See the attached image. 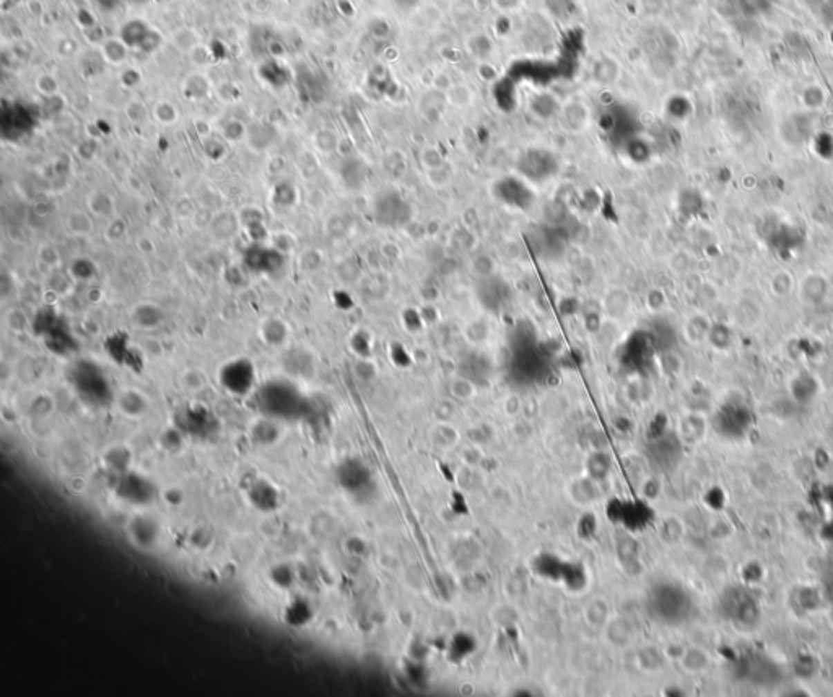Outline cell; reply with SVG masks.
Masks as SVG:
<instances>
[{"instance_id":"cell-1","label":"cell","mask_w":833,"mask_h":697,"mask_svg":"<svg viewBox=\"0 0 833 697\" xmlns=\"http://www.w3.org/2000/svg\"><path fill=\"white\" fill-rule=\"evenodd\" d=\"M257 406H259L262 417L274 419H293L305 418L308 413V401L301 392L287 381H270L265 382L257 392Z\"/></svg>"},{"instance_id":"cell-2","label":"cell","mask_w":833,"mask_h":697,"mask_svg":"<svg viewBox=\"0 0 833 697\" xmlns=\"http://www.w3.org/2000/svg\"><path fill=\"white\" fill-rule=\"evenodd\" d=\"M71 384L77 395L90 406H108L116 400L103 369L93 361L82 359L71 369Z\"/></svg>"},{"instance_id":"cell-3","label":"cell","mask_w":833,"mask_h":697,"mask_svg":"<svg viewBox=\"0 0 833 697\" xmlns=\"http://www.w3.org/2000/svg\"><path fill=\"white\" fill-rule=\"evenodd\" d=\"M113 489L118 499L135 507L150 506L158 496V488L155 486V483L145 475L132 472V470L116 475Z\"/></svg>"},{"instance_id":"cell-4","label":"cell","mask_w":833,"mask_h":697,"mask_svg":"<svg viewBox=\"0 0 833 697\" xmlns=\"http://www.w3.org/2000/svg\"><path fill=\"white\" fill-rule=\"evenodd\" d=\"M174 426L181 429L184 436L200 441L214 437L220 429L215 414L207 406L199 403L184 406L174 418Z\"/></svg>"},{"instance_id":"cell-5","label":"cell","mask_w":833,"mask_h":697,"mask_svg":"<svg viewBox=\"0 0 833 697\" xmlns=\"http://www.w3.org/2000/svg\"><path fill=\"white\" fill-rule=\"evenodd\" d=\"M218 381L228 394L245 397L256 385L254 364L247 358H234L220 367Z\"/></svg>"},{"instance_id":"cell-6","label":"cell","mask_w":833,"mask_h":697,"mask_svg":"<svg viewBox=\"0 0 833 697\" xmlns=\"http://www.w3.org/2000/svg\"><path fill=\"white\" fill-rule=\"evenodd\" d=\"M246 501L252 509L262 514L275 512L282 504V493L272 481L265 478H254L246 484Z\"/></svg>"},{"instance_id":"cell-7","label":"cell","mask_w":833,"mask_h":697,"mask_svg":"<svg viewBox=\"0 0 833 697\" xmlns=\"http://www.w3.org/2000/svg\"><path fill=\"white\" fill-rule=\"evenodd\" d=\"M335 477H337L340 488L353 497H362L363 495H366V489L371 484L370 472L357 459L344 460L335 470Z\"/></svg>"},{"instance_id":"cell-8","label":"cell","mask_w":833,"mask_h":697,"mask_svg":"<svg viewBox=\"0 0 833 697\" xmlns=\"http://www.w3.org/2000/svg\"><path fill=\"white\" fill-rule=\"evenodd\" d=\"M127 533L135 546L142 549H151L158 543L161 528L158 520L153 519V517L140 514L129 522Z\"/></svg>"},{"instance_id":"cell-9","label":"cell","mask_w":833,"mask_h":697,"mask_svg":"<svg viewBox=\"0 0 833 697\" xmlns=\"http://www.w3.org/2000/svg\"><path fill=\"white\" fill-rule=\"evenodd\" d=\"M106 350H108V354L113 358V361L119 363L124 367L139 371V369L144 366V358H142V354L137 352L131 343H129L127 336L119 334L109 336V338L106 340Z\"/></svg>"},{"instance_id":"cell-10","label":"cell","mask_w":833,"mask_h":697,"mask_svg":"<svg viewBox=\"0 0 833 697\" xmlns=\"http://www.w3.org/2000/svg\"><path fill=\"white\" fill-rule=\"evenodd\" d=\"M282 618L287 626L293 629H303L315 618V608L305 597H294L285 604Z\"/></svg>"},{"instance_id":"cell-11","label":"cell","mask_w":833,"mask_h":697,"mask_svg":"<svg viewBox=\"0 0 833 697\" xmlns=\"http://www.w3.org/2000/svg\"><path fill=\"white\" fill-rule=\"evenodd\" d=\"M116 405L127 418H140L149 410V399L137 389H126L116 395Z\"/></svg>"},{"instance_id":"cell-12","label":"cell","mask_w":833,"mask_h":697,"mask_svg":"<svg viewBox=\"0 0 833 697\" xmlns=\"http://www.w3.org/2000/svg\"><path fill=\"white\" fill-rule=\"evenodd\" d=\"M131 318L133 325L142 330H153L165 321V311L155 303H140L132 309Z\"/></svg>"},{"instance_id":"cell-13","label":"cell","mask_w":833,"mask_h":697,"mask_svg":"<svg viewBox=\"0 0 833 697\" xmlns=\"http://www.w3.org/2000/svg\"><path fill=\"white\" fill-rule=\"evenodd\" d=\"M251 437L257 446H274L280 437V428L277 419L262 417L251 426Z\"/></svg>"},{"instance_id":"cell-14","label":"cell","mask_w":833,"mask_h":697,"mask_svg":"<svg viewBox=\"0 0 833 697\" xmlns=\"http://www.w3.org/2000/svg\"><path fill=\"white\" fill-rule=\"evenodd\" d=\"M131 461H132L131 450L121 444L108 447L103 454V464L106 465V468H108L109 472L114 475V477H116V475L129 472V470H131Z\"/></svg>"},{"instance_id":"cell-15","label":"cell","mask_w":833,"mask_h":697,"mask_svg":"<svg viewBox=\"0 0 833 697\" xmlns=\"http://www.w3.org/2000/svg\"><path fill=\"white\" fill-rule=\"evenodd\" d=\"M602 301H604V311L610 317H622L628 311L630 294L625 288L615 286V288L607 289Z\"/></svg>"},{"instance_id":"cell-16","label":"cell","mask_w":833,"mask_h":697,"mask_svg":"<svg viewBox=\"0 0 833 697\" xmlns=\"http://www.w3.org/2000/svg\"><path fill=\"white\" fill-rule=\"evenodd\" d=\"M259 335L262 341L269 346H280L288 338V327L277 317L267 318V321L262 322Z\"/></svg>"},{"instance_id":"cell-17","label":"cell","mask_w":833,"mask_h":697,"mask_svg":"<svg viewBox=\"0 0 833 697\" xmlns=\"http://www.w3.org/2000/svg\"><path fill=\"white\" fill-rule=\"evenodd\" d=\"M88 213L96 218H114L116 213V202L106 192H93L86 198Z\"/></svg>"},{"instance_id":"cell-18","label":"cell","mask_w":833,"mask_h":697,"mask_svg":"<svg viewBox=\"0 0 833 697\" xmlns=\"http://www.w3.org/2000/svg\"><path fill=\"white\" fill-rule=\"evenodd\" d=\"M561 121H563L565 127H568L570 131H583L589 121L588 108L583 103H579V101L568 103L563 108V113H561Z\"/></svg>"},{"instance_id":"cell-19","label":"cell","mask_w":833,"mask_h":697,"mask_svg":"<svg viewBox=\"0 0 833 697\" xmlns=\"http://www.w3.org/2000/svg\"><path fill=\"white\" fill-rule=\"evenodd\" d=\"M269 580L279 590H290L297 582V572L287 562H279L270 567Z\"/></svg>"},{"instance_id":"cell-20","label":"cell","mask_w":833,"mask_h":697,"mask_svg":"<svg viewBox=\"0 0 833 697\" xmlns=\"http://www.w3.org/2000/svg\"><path fill=\"white\" fill-rule=\"evenodd\" d=\"M91 213H85V211H72V213H68V216L64 221V225H66L67 231L73 236H88V234L93 231V221H91Z\"/></svg>"},{"instance_id":"cell-21","label":"cell","mask_w":833,"mask_h":697,"mask_svg":"<svg viewBox=\"0 0 833 697\" xmlns=\"http://www.w3.org/2000/svg\"><path fill=\"white\" fill-rule=\"evenodd\" d=\"M75 283L77 281L72 278V275L68 274V271L67 274L66 271H62V269L50 271V276L48 281L50 293L56 294V296H61V298L71 296V294L73 293V288H75Z\"/></svg>"},{"instance_id":"cell-22","label":"cell","mask_w":833,"mask_h":697,"mask_svg":"<svg viewBox=\"0 0 833 697\" xmlns=\"http://www.w3.org/2000/svg\"><path fill=\"white\" fill-rule=\"evenodd\" d=\"M710 665V655L702 647H690L682 653V667L690 673H700Z\"/></svg>"},{"instance_id":"cell-23","label":"cell","mask_w":833,"mask_h":697,"mask_svg":"<svg viewBox=\"0 0 833 697\" xmlns=\"http://www.w3.org/2000/svg\"><path fill=\"white\" fill-rule=\"evenodd\" d=\"M446 103L454 106V108H466L472 104L474 91L464 83H453L448 90L444 91Z\"/></svg>"},{"instance_id":"cell-24","label":"cell","mask_w":833,"mask_h":697,"mask_svg":"<svg viewBox=\"0 0 833 697\" xmlns=\"http://www.w3.org/2000/svg\"><path fill=\"white\" fill-rule=\"evenodd\" d=\"M68 274L72 275V278L75 281H84L85 283V281H91L95 278L96 274H98V269H96L93 260L80 257L75 258L68 267Z\"/></svg>"},{"instance_id":"cell-25","label":"cell","mask_w":833,"mask_h":697,"mask_svg":"<svg viewBox=\"0 0 833 697\" xmlns=\"http://www.w3.org/2000/svg\"><path fill=\"white\" fill-rule=\"evenodd\" d=\"M38 260L41 265H44L50 271L62 269L61 251L54 244H43V246L38 247Z\"/></svg>"},{"instance_id":"cell-26","label":"cell","mask_w":833,"mask_h":697,"mask_svg":"<svg viewBox=\"0 0 833 697\" xmlns=\"http://www.w3.org/2000/svg\"><path fill=\"white\" fill-rule=\"evenodd\" d=\"M680 431H682V436L685 439L690 442H697L698 439H702L703 434H705V421H703L702 417L690 414V417H687L682 421Z\"/></svg>"},{"instance_id":"cell-27","label":"cell","mask_w":833,"mask_h":697,"mask_svg":"<svg viewBox=\"0 0 833 697\" xmlns=\"http://www.w3.org/2000/svg\"><path fill=\"white\" fill-rule=\"evenodd\" d=\"M711 327L706 322L705 317L702 316H693L692 318H689L687 325H685V334H687L690 341H702L705 336L710 335Z\"/></svg>"},{"instance_id":"cell-28","label":"cell","mask_w":833,"mask_h":697,"mask_svg":"<svg viewBox=\"0 0 833 697\" xmlns=\"http://www.w3.org/2000/svg\"><path fill=\"white\" fill-rule=\"evenodd\" d=\"M471 270L478 278H490L496 271V264L494 258L487 256V254H477L471 260Z\"/></svg>"},{"instance_id":"cell-29","label":"cell","mask_w":833,"mask_h":697,"mask_svg":"<svg viewBox=\"0 0 833 697\" xmlns=\"http://www.w3.org/2000/svg\"><path fill=\"white\" fill-rule=\"evenodd\" d=\"M160 444L167 452L181 450L184 446V434L181 432V429H178L173 424V428H168L167 431L161 434Z\"/></svg>"},{"instance_id":"cell-30","label":"cell","mask_w":833,"mask_h":697,"mask_svg":"<svg viewBox=\"0 0 833 697\" xmlns=\"http://www.w3.org/2000/svg\"><path fill=\"white\" fill-rule=\"evenodd\" d=\"M467 48L471 49V52L474 57L477 59H487L492 52V48H494V44H492V39L489 36L477 33L474 35L471 39H469Z\"/></svg>"},{"instance_id":"cell-31","label":"cell","mask_w":833,"mask_h":697,"mask_svg":"<svg viewBox=\"0 0 833 697\" xmlns=\"http://www.w3.org/2000/svg\"><path fill=\"white\" fill-rule=\"evenodd\" d=\"M662 538L666 540L667 543H677L680 538L684 537V525L682 522H680L677 517H671V519H666L664 524H662Z\"/></svg>"},{"instance_id":"cell-32","label":"cell","mask_w":833,"mask_h":697,"mask_svg":"<svg viewBox=\"0 0 833 697\" xmlns=\"http://www.w3.org/2000/svg\"><path fill=\"white\" fill-rule=\"evenodd\" d=\"M803 103L809 109H818L825 103V91L818 85H809L803 91Z\"/></svg>"},{"instance_id":"cell-33","label":"cell","mask_w":833,"mask_h":697,"mask_svg":"<svg viewBox=\"0 0 833 697\" xmlns=\"http://www.w3.org/2000/svg\"><path fill=\"white\" fill-rule=\"evenodd\" d=\"M420 164L427 171H431V169L440 168V166H443L444 158L436 146H423L420 151Z\"/></svg>"},{"instance_id":"cell-34","label":"cell","mask_w":833,"mask_h":697,"mask_svg":"<svg viewBox=\"0 0 833 697\" xmlns=\"http://www.w3.org/2000/svg\"><path fill=\"white\" fill-rule=\"evenodd\" d=\"M427 179L435 189H444L451 182V171L443 164L436 169L427 171Z\"/></svg>"},{"instance_id":"cell-35","label":"cell","mask_w":833,"mask_h":697,"mask_svg":"<svg viewBox=\"0 0 833 697\" xmlns=\"http://www.w3.org/2000/svg\"><path fill=\"white\" fill-rule=\"evenodd\" d=\"M474 392H476V389H474L472 382H469L467 379H458L451 384V394L459 400H469L474 395Z\"/></svg>"},{"instance_id":"cell-36","label":"cell","mask_w":833,"mask_h":697,"mask_svg":"<svg viewBox=\"0 0 833 697\" xmlns=\"http://www.w3.org/2000/svg\"><path fill=\"white\" fill-rule=\"evenodd\" d=\"M127 231V225L126 221L122 218H118V216H114V218L109 221L108 228H106V238L109 239V241H118V239H121L124 234H126Z\"/></svg>"},{"instance_id":"cell-37","label":"cell","mask_w":833,"mask_h":697,"mask_svg":"<svg viewBox=\"0 0 833 697\" xmlns=\"http://www.w3.org/2000/svg\"><path fill=\"white\" fill-rule=\"evenodd\" d=\"M155 117L163 124H171L174 122V119H176V111H174L171 104L160 103L155 108Z\"/></svg>"},{"instance_id":"cell-38","label":"cell","mask_w":833,"mask_h":697,"mask_svg":"<svg viewBox=\"0 0 833 697\" xmlns=\"http://www.w3.org/2000/svg\"><path fill=\"white\" fill-rule=\"evenodd\" d=\"M666 304V296L664 293L661 292V289L653 288L648 292L646 294V306L650 311H659V309L664 307Z\"/></svg>"},{"instance_id":"cell-39","label":"cell","mask_w":833,"mask_h":697,"mask_svg":"<svg viewBox=\"0 0 833 697\" xmlns=\"http://www.w3.org/2000/svg\"><path fill=\"white\" fill-rule=\"evenodd\" d=\"M182 382H184V385L191 390H200L202 387H204V377H202V374L199 371H194V369H192V371L184 372Z\"/></svg>"},{"instance_id":"cell-40","label":"cell","mask_w":833,"mask_h":697,"mask_svg":"<svg viewBox=\"0 0 833 697\" xmlns=\"http://www.w3.org/2000/svg\"><path fill=\"white\" fill-rule=\"evenodd\" d=\"M165 501L171 506H179L184 501V495L179 489H168L167 495H165Z\"/></svg>"},{"instance_id":"cell-41","label":"cell","mask_w":833,"mask_h":697,"mask_svg":"<svg viewBox=\"0 0 833 697\" xmlns=\"http://www.w3.org/2000/svg\"><path fill=\"white\" fill-rule=\"evenodd\" d=\"M828 620H830V624H832V627H833V607H832V609H830V613H828Z\"/></svg>"}]
</instances>
